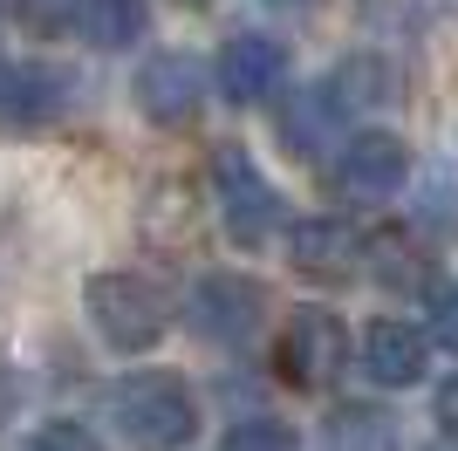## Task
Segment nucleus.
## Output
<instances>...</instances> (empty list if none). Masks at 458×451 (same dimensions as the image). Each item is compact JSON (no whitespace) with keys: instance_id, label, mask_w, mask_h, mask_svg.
Returning <instances> with one entry per match:
<instances>
[{"instance_id":"f257e3e1","label":"nucleus","mask_w":458,"mask_h":451,"mask_svg":"<svg viewBox=\"0 0 458 451\" xmlns=\"http://www.w3.org/2000/svg\"><path fill=\"white\" fill-rule=\"evenodd\" d=\"M110 424L131 451H185L199 431V396L185 390V376L172 370H137L110 383Z\"/></svg>"},{"instance_id":"f03ea898","label":"nucleus","mask_w":458,"mask_h":451,"mask_svg":"<svg viewBox=\"0 0 458 451\" xmlns=\"http://www.w3.org/2000/svg\"><path fill=\"white\" fill-rule=\"evenodd\" d=\"M82 315H89V328L110 342V349L137 356V349H151V342L172 328V301L157 294L144 274H96V281L82 287Z\"/></svg>"},{"instance_id":"7ed1b4c3","label":"nucleus","mask_w":458,"mask_h":451,"mask_svg":"<svg viewBox=\"0 0 458 451\" xmlns=\"http://www.w3.org/2000/svg\"><path fill=\"white\" fill-rule=\"evenodd\" d=\"M212 191H219V212H226V233L240 246H267L274 226H281V191L260 178L240 144H219L212 150Z\"/></svg>"},{"instance_id":"20e7f679","label":"nucleus","mask_w":458,"mask_h":451,"mask_svg":"<svg viewBox=\"0 0 458 451\" xmlns=\"http://www.w3.org/2000/svg\"><path fill=\"white\" fill-rule=\"evenodd\" d=\"M76 103V75L55 62H0V137H35Z\"/></svg>"},{"instance_id":"39448f33","label":"nucleus","mask_w":458,"mask_h":451,"mask_svg":"<svg viewBox=\"0 0 458 451\" xmlns=\"http://www.w3.org/2000/svg\"><path fill=\"white\" fill-rule=\"evenodd\" d=\"M185 321L206 342H253L260 321H267V294L247 274H206V281L185 294Z\"/></svg>"},{"instance_id":"423d86ee","label":"nucleus","mask_w":458,"mask_h":451,"mask_svg":"<svg viewBox=\"0 0 458 451\" xmlns=\"http://www.w3.org/2000/svg\"><path fill=\"white\" fill-rule=\"evenodd\" d=\"M403 178H411V144L390 137V131L349 137L343 157H335V191H343L349 206H383V199H397Z\"/></svg>"},{"instance_id":"0eeeda50","label":"nucleus","mask_w":458,"mask_h":451,"mask_svg":"<svg viewBox=\"0 0 458 451\" xmlns=\"http://www.w3.org/2000/svg\"><path fill=\"white\" fill-rule=\"evenodd\" d=\"M137 110L151 116V123H165V131L199 123V110H206V69H199V55L165 48V55L144 62L137 69Z\"/></svg>"},{"instance_id":"6e6552de","label":"nucleus","mask_w":458,"mask_h":451,"mask_svg":"<svg viewBox=\"0 0 458 451\" xmlns=\"http://www.w3.org/2000/svg\"><path fill=\"white\" fill-rule=\"evenodd\" d=\"M343 362H349L343 321L328 315V308H294V321H287V336H281V376H287V383L322 390Z\"/></svg>"},{"instance_id":"1a4fd4ad","label":"nucleus","mask_w":458,"mask_h":451,"mask_svg":"<svg viewBox=\"0 0 458 451\" xmlns=\"http://www.w3.org/2000/svg\"><path fill=\"white\" fill-rule=\"evenodd\" d=\"M212 75H219V96L226 103H267V96H281L287 82V48L274 35H233L226 48H219V62H212Z\"/></svg>"},{"instance_id":"9d476101","label":"nucleus","mask_w":458,"mask_h":451,"mask_svg":"<svg viewBox=\"0 0 458 451\" xmlns=\"http://www.w3.org/2000/svg\"><path fill=\"white\" fill-rule=\"evenodd\" d=\"M356 362H363V376L383 383V390H411V383L431 370V336L411 328V321H369L363 342H356Z\"/></svg>"},{"instance_id":"9b49d317","label":"nucleus","mask_w":458,"mask_h":451,"mask_svg":"<svg viewBox=\"0 0 458 451\" xmlns=\"http://www.w3.org/2000/svg\"><path fill=\"white\" fill-rule=\"evenodd\" d=\"M363 253H369V240L349 219H301L287 233V260L301 274H315V281H349Z\"/></svg>"},{"instance_id":"f8f14e48","label":"nucleus","mask_w":458,"mask_h":451,"mask_svg":"<svg viewBox=\"0 0 458 451\" xmlns=\"http://www.w3.org/2000/svg\"><path fill=\"white\" fill-rule=\"evenodd\" d=\"M343 96L335 89H301L294 103L281 110V144L294 150V157H322V150H343Z\"/></svg>"},{"instance_id":"ddd939ff","label":"nucleus","mask_w":458,"mask_h":451,"mask_svg":"<svg viewBox=\"0 0 458 451\" xmlns=\"http://www.w3.org/2000/svg\"><path fill=\"white\" fill-rule=\"evenodd\" d=\"M328 89L343 96V110H390V103H403V69L377 48H363V55L335 62Z\"/></svg>"},{"instance_id":"4468645a","label":"nucleus","mask_w":458,"mask_h":451,"mask_svg":"<svg viewBox=\"0 0 458 451\" xmlns=\"http://www.w3.org/2000/svg\"><path fill=\"white\" fill-rule=\"evenodd\" d=\"M144 21H151L144 0H82L76 28H82L89 48H131V41L144 35Z\"/></svg>"},{"instance_id":"2eb2a0df","label":"nucleus","mask_w":458,"mask_h":451,"mask_svg":"<svg viewBox=\"0 0 458 451\" xmlns=\"http://www.w3.org/2000/svg\"><path fill=\"white\" fill-rule=\"evenodd\" d=\"M369 253H377V281H383V287H418V281H424V253L403 240V233L369 240Z\"/></svg>"},{"instance_id":"dca6fc26","label":"nucleus","mask_w":458,"mask_h":451,"mask_svg":"<svg viewBox=\"0 0 458 451\" xmlns=\"http://www.w3.org/2000/svg\"><path fill=\"white\" fill-rule=\"evenodd\" d=\"M335 451H390V417L383 411H335Z\"/></svg>"},{"instance_id":"f3484780","label":"nucleus","mask_w":458,"mask_h":451,"mask_svg":"<svg viewBox=\"0 0 458 451\" xmlns=\"http://www.w3.org/2000/svg\"><path fill=\"white\" fill-rule=\"evenodd\" d=\"M219 451H301V438H294V424H281V417H247V424L226 431Z\"/></svg>"},{"instance_id":"a211bd4d","label":"nucleus","mask_w":458,"mask_h":451,"mask_svg":"<svg viewBox=\"0 0 458 451\" xmlns=\"http://www.w3.org/2000/svg\"><path fill=\"white\" fill-rule=\"evenodd\" d=\"M21 451H103V445H96V431L76 424V417H48V424H35V431L21 438Z\"/></svg>"},{"instance_id":"6ab92c4d","label":"nucleus","mask_w":458,"mask_h":451,"mask_svg":"<svg viewBox=\"0 0 458 451\" xmlns=\"http://www.w3.org/2000/svg\"><path fill=\"white\" fill-rule=\"evenodd\" d=\"M14 14L28 35H62V28H76L82 0H14Z\"/></svg>"},{"instance_id":"aec40b11","label":"nucleus","mask_w":458,"mask_h":451,"mask_svg":"<svg viewBox=\"0 0 458 451\" xmlns=\"http://www.w3.org/2000/svg\"><path fill=\"white\" fill-rule=\"evenodd\" d=\"M418 219L431 226V233H458V178H431V191H424Z\"/></svg>"},{"instance_id":"412c9836","label":"nucleus","mask_w":458,"mask_h":451,"mask_svg":"<svg viewBox=\"0 0 458 451\" xmlns=\"http://www.w3.org/2000/svg\"><path fill=\"white\" fill-rule=\"evenodd\" d=\"M431 342L458 356V287H445V294L431 301Z\"/></svg>"},{"instance_id":"4be33fe9","label":"nucleus","mask_w":458,"mask_h":451,"mask_svg":"<svg viewBox=\"0 0 458 451\" xmlns=\"http://www.w3.org/2000/svg\"><path fill=\"white\" fill-rule=\"evenodd\" d=\"M438 424H445V431H458V376L438 390Z\"/></svg>"},{"instance_id":"5701e85b","label":"nucleus","mask_w":458,"mask_h":451,"mask_svg":"<svg viewBox=\"0 0 458 451\" xmlns=\"http://www.w3.org/2000/svg\"><path fill=\"white\" fill-rule=\"evenodd\" d=\"M267 7H281V14H315L322 0H267Z\"/></svg>"},{"instance_id":"b1692460","label":"nucleus","mask_w":458,"mask_h":451,"mask_svg":"<svg viewBox=\"0 0 458 451\" xmlns=\"http://www.w3.org/2000/svg\"><path fill=\"white\" fill-rule=\"evenodd\" d=\"M185 7H212V0H185Z\"/></svg>"}]
</instances>
